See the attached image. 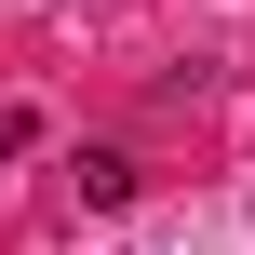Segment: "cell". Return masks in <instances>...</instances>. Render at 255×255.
<instances>
[{
  "instance_id": "7a4b0ae2",
  "label": "cell",
  "mask_w": 255,
  "mask_h": 255,
  "mask_svg": "<svg viewBox=\"0 0 255 255\" xmlns=\"http://www.w3.org/2000/svg\"><path fill=\"white\" fill-rule=\"evenodd\" d=\"M40 148V108H0V161H27Z\"/></svg>"
},
{
  "instance_id": "6da1fadb",
  "label": "cell",
  "mask_w": 255,
  "mask_h": 255,
  "mask_svg": "<svg viewBox=\"0 0 255 255\" xmlns=\"http://www.w3.org/2000/svg\"><path fill=\"white\" fill-rule=\"evenodd\" d=\"M67 175H81V202H94V215H108V202H134V161H121V148H81Z\"/></svg>"
}]
</instances>
